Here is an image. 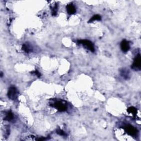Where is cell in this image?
I'll return each instance as SVG.
<instances>
[{"instance_id":"obj_14","label":"cell","mask_w":141,"mask_h":141,"mask_svg":"<svg viewBox=\"0 0 141 141\" xmlns=\"http://www.w3.org/2000/svg\"><path fill=\"white\" fill-rule=\"evenodd\" d=\"M56 133H57V134L59 135L60 136H64L66 135V133L63 131V130H61V129H57L56 130Z\"/></svg>"},{"instance_id":"obj_15","label":"cell","mask_w":141,"mask_h":141,"mask_svg":"<svg viewBox=\"0 0 141 141\" xmlns=\"http://www.w3.org/2000/svg\"><path fill=\"white\" fill-rule=\"evenodd\" d=\"M31 74H34V75H35L38 77H40L41 76L40 73L38 70H35V71H34L33 72H31Z\"/></svg>"},{"instance_id":"obj_6","label":"cell","mask_w":141,"mask_h":141,"mask_svg":"<svg viewBox=\"0 0 141 141\" xmlns=\"http://www.w3.org/2000/svg\"><path fill=\"white\" fill-rule=\"evenodd\" d=\"M130 46L129 41H127L126 40H122L121 43V49L122 51L126 52L130 50Z\"/></svg>"},{"instance_id":"obj_3","label":"cell","mask_w":141,"mask_h":141,"mask_svg":"<svg viewBox=\"0 0 141 141\" xmlns=\"http://www.w3.org/2000/svg\"><path fill=\"white\" fill-rule=\"evenodd\" d=\"M141 65V55L140 54H138L135 58L134 63H133V64L132 65V68L134 69V70L135 71L140 70Z\"/></svg>"},{"instance_id":"obj_7","label":"cell","mask_w":141,"mask_h":141,"mask_svg":"<svg viewBox=\"0 0 141 141\" xmlns=\"http://www.w3.org/2000/svg\"><path fill=\"white\" fill-rule=\"evenodd\" d=\"M66 9H67V13L70 15L74 14L76 12L75 6L72 3L68 4L67 5V6H66Z\"/></svg>"},{"instance_id":"obj_9","label":"cell","mask_w":141,"mask_h":141,"mask_svg":"<svg viewBox=\"0 0 141 141\" xmlns=\"http://www.w3.org/2000/svg\"><path fill=\"white\" fill-rule=\"evenodd\" d=\"M4 119V120H6L7 121H11L14 119V115H13V114L11 111H8L7 113H6Z\"/></svg>"},{"instance_id":"obj_1","label":"cell","mask_w":141,"mask_h":141,"mask_svg":"<svg viewBox=\"0 0 141 141\" xmlns=\"http://www.w3.org/2000/svg\"><path fill=\"white\" fill-rule=\"evenodd\" d=\"M51 105L53 107L56 108L58 111L60 112H63L65 111L67 109V106L66 103L62 102V101H56L53 103Z\"/></svg>"},{"instance_id":"obj_4","label":"cell","mask_w":141,"mask_h":141,"mask_svg":"<svg viewBox=\"0 0 141 141\" xmlns=\"http://www.w3.org/2000/svg\"><path fill=\"white\" fill-rule=\"evenodd\" d=\"M124 129L127 134H129L130 136H131L135 137L138 134L137 130L134 126H131V125H126V126L124 127Z\"/></svg>"},{"instance_id":"obj_12","label":"cell","mask_w":141,"mask_h":141,"mask_svg":"<svg viewBox=\"0 0 141 141\" xmlns=\"http://www.w3.org/2000/svg\"><path fill=\"white\" fill-rule=\"evenodd\" d=\"M51 9L52 15L55 16V15L57 14V12L58 10V5L56 3L55 4H52L51 7Z\"/></svg>"},{"instance_id":"obj_8","label":"cell","mask_w":141,"mask_h":141,"mask_svg":"<svg viewBox=\"0 0 141 141\" xmlns=\"http://www.w3.org/2000/svg\"><path fill=\"white\" fill-rule=\"evenodd\" d=\"M22 50L24 51H25L26 53H29L32 51L33 48L31 47V45L30 44H29L28 43H25L22 46Z\"/></svg>"},{"instance_id":"obj_11","label":"cell","mask_w":141,"mask_h":141,"mask_svg":"<svg viewBox=\"0 0 141 141\" xmlns=\"http://www.w3.org/2000/svg\"><path fill=\"white\" fill-rule=\"evenodd\" d=\"M127 112L129 114H132L133 116H136L137 113V110L136 109L134 106H131V107H130L128 109H127Z\"/></svg>"},{"instance_id":"obj_10","label":"cell","mask_w":141,"mask_h":141,"mask_svg":"<svg viewBox=\"0 0 141 141\" xmlns=\"http://www.w3.org/2000/svg\"><path fill=\"white\" fill-rule=\"evenodd\" d=\"M121 76L125 79H129L130 76V73L129 70H126V69H122V70L121 71Z\"/></svg>"},{"instance_id":"obj_5","label":"cell","mask_w":141,"mask_h":141,"mask_svg":"<svg viewBox=\"0 0 141 141\" xmlns=\"http://www.w3.org/2000/svg\"><path fill=\"white\" fill-rule=\"evenodd\" d=\"M17 95H18V91L17 89H16V88H15L14 87H10L7 93L8 97L10 99H11L12 100H14L17 99Z\"/></svg>"},{"instance_id":"obj_2","label":"cell","mask_w":141,"mask_h":141,"mask_svg":"<svg viewBox=\"0 0 141 141\" xmlns=\"http://www.w3.org/2000/svg\"><path fill=\"white\" fill-rule=\"evenodd\" d=\"M77 43L78 44H81L84 46L88 50H90L91 52H94L95 48L92 42L87 40H79L77 41Z\"/></svg>"},{"instance_id":"obj_13","label":"cell","mask_w":141,"mask_h":141,"mask_svg":"<svg viewBox=\"0 0 141 141\" xmlns=\"http://www.w3.org/2000/svg\"><path fill=\"white\" fill-rule=\"evenodd\" d=\"M101 20H102V17H101L100 15H99V14H96L94 15V16H93L91 18H90L88 23H93V22H94V21L96 20L99 21Z\"/></svg>"}]
</instances>
